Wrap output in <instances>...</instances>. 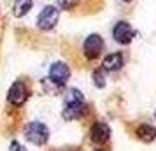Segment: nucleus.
Wrapping results in <instances>:
<instances>
[{"instance_id": "1", "label": "nucleus", "mask_w": 156, "mask_h": 151, "mask_svg": "<svg viewBox=\"0 0 156 151\" xmlns=\"http://www.w3.org/2000/svg\"><path fill=\"white\" fill-rule=\"evenodd\" d=\"M25 137L35 146H44L49 139V128L41 121H32L25 127Z\"/></svg>"}, {"instance_id": "2", "label": "nucleus", "mask_w": 156, "mask_h": 151, "mask_svg": "<svg viewBox=\"0 0 156 151\" xmlns=\"http://www.w3.org/2000/svg\"><path fill=\"white\" fill-rule=\"evenodd\" d=\"M58 18H60V11L55 5H48V7H44L41 11L39 20H37V27L41 30H44V32H48V30L56 27Z\"/></svg>"}, {"instance_id": "3", "label": "nucleus", "mask_w": 156, "mask_h": 151, "mask_svg": "<svg viewBox=\"0 0 156 151\" xmlns=\"http://www.w3.org/2000/svg\"><path fill=\"white\" fill-rule=\"evenodd\" d=\"M7 100H9V104L14 106V107H21L23 104L28 100V90H27V86H25L23 81H16L14 84L9 88Z\"/></svg>"}, {"instance_id": "4", "label": "nucleus", "mask_w": 156, "mask_h": 151, "mask_svg": "<svg viewBox=\"0 0 156 151\" xmlns=\"http://www.w3.org/2000/svg\"><path fill=\"white\" fill-rule=\"evenodd\" d=\"M83 49H84L86 58L95 60L97 56H100V53H102V49H104V39H102L100 35H97V34H91V35L84 41Z\"/></svg>"}, {"instance_id": "5", "label": "nucleus", "mask_w": 156, "mask_h": 151, "mask_svg": "<svg viewBox=\"0 0 156 151\" xmlns=\"http://www.w3.org/2000/svg\"><path fill=\"white\" fill-rule=\"evenodd\" d=\"M112 37H114V41L119 44H130L132 39L135 37V30L132 28L130 23L119 21V23H116V27L112 28Z\"/></svg>"}, {"instance_id": "6", "label": "nucleus", "mask_w": 156, "mask_h": 151, "mask_svg": "<svg viewBox=\"0 0 156 151\" xmlns=\"http://www.w3.org/2000/svg\"><path fill=\"white\" fill-rule=\"evenodd\" d=\"M69 77H70V69H69V65L67 63H63V62H56V63L51 65L49 79L53 81L55 84L62 86V84H65V83L69 81Z\"/></svg>"}, {"instance_id": "7", "label": "nucleus", "mask_w": 156, "mask_h": 151, "mask_svg": "<svg viewBox=\"0 0 156 151\" xmlns=\"http://www.w3.org/2000/svg\"><path fill=\"white\" fill-rule=\"evenodd\" d=\"M90 137H91V141L95 144H105L109 141V137H111L109 125L104 121H97L91 127V130H90Z\"/></svg>"}, {"instance_id": "8", "label": "nucleus", "mask_w": 156, "mask_h": 151, "mask_svg": "<svg viewBox=\"0 0 156 151\" xmlns=\"http://www.w3.org/2000/svg\"><path fill=\"white\" fill-rule=\"evenodd\" d=\"M84 111H86L84 100L83 102H67L62 116H63V120H67V121H72V120L81 118V116L84 114Z\"/></svg>"}, {"instance_id": "9", "label": "nucleus", "mask_w": 156, "mask_h": 151, "mask_svg": "<svg viewBox=\"0 0 156 151\" xmlns=\"http://www.w3.org/2000/svg\"><path fill=\"white\" fill-rule=\"evenodd\" d=\"M123 67V55L121 53H112V55H107L104 58V63H102V69L109 72H116Z\"/></svg>"}, {"instance_id": "10", "label": "nucleus", "mask_w": 156, "mask_h": 151, "mask_svg": "<svg viewBox=\"0 0 156 151\" xmlns=\"http://www.w3.org/2000/svg\"><path fill=\"white\" fill-rule=\"evenodd\" d=\"M137 135H139V139L144 141V142H151V141L156 139V128L151 127V125H140V127L137 128Z\"/></svg>"}, {"instance_id": "11", "label": "nucleus", "mask_w": 156, "mask_h": 151, "mask_svg": "<svg viewBox=\"0 0 156 151\" xmlns=\"http://www.w3.org/2000/svg\"><path fill=\"white\" fill-rule=\"evenodd\" d=\"M30 9H32V0H16L12 5V14L14 18H23Z\"/></svg>"}, {"instance_id": "12", "label": "nucleus", "mask_w": 156, "mask_h": 151, "mask_svg": "<svg viewBox=\"0 0 156 151\" xmlns=\"http://www.w3.org/2000/svg\"><path fill=\"white\" fill-rule=\"evenodd\" d=\"M93 83H95L97 88L105 86V74H104V69H98V70L93 72Z\"/></svg>"}, {"instance_id": "13", "label": "nucleus", "mask_w": 156, "mask_h": 151, "mask_svg": "<svg viewBox=\"0 0 156 151\" xmlns=\"http://www.w3.org/2000/svg\"><path fill=\"white\" fill-rule=\"evenodd\" d=\"M83 100H84V97H83V93H81L79 90H76V88L69 90V93H67V102H83Z\"/></svg>"}, {"instance_id": "14", "label": "nucleus", "mask_w": 156, "mask_h": 151, "mask_svg": "<svg viewBox=\"0 0 156 151\" xmlns=\"http://www.w3.org/2000/svg\"><path fill=\"white\" fill-rule=\"evenodd\" d=\"M77 2H79V0H56L58 7H60V9H65V11H69V9L76 7V5H77Z\"/></svg>"}, {"instance_id": "15", "label": "nucleus", "mask_w": 156, "mask_h": 151, "mask_svg": "<svg viewBox=\"0 0 156 151\" xmlns=\"http://www.w3.org/2000/svg\"><path fill=\"white\" fill-rule=\"evenodd\" d=\"M11 151H27V149H25L20 142H16L14 141V142H11Z\"/></svg>"}, {"instance_id": "16", "label": "nucleus", "mask_w": 156, "mask_h": 151, "mask_svg": "<svg viewBox=\"0 0 156 151\" xmlns=\"http://www.w3.org/2000/svg\"><path fill=\"white\" fill-rule=\"evenodd\" d=\"M125 2H130V0H125Z\"/></svg>"}, {"instance_id": "17", "label": "nucleus", "mask_w": 156, "mask_h": 151, "mask_svg": "<svg viewBox=\"0 0 156 151\" xmlns=\"http://www.w3.org/2000/svg\"><path fill=\"white\" fill-rule=\"evenodd\" d=\"M154 118H156V113H154Z\"/></svg>"}, {"instance_id": "18", "label": "nucleus", "mask_w": 156, "mask_h": 151, "mask_svg": "<svg viewBox=\"0 0 156 151\" xmlns=\"http://www.w3.org/2000/svg\"><path fill=\"white\" fill-rule=\"evenodd\" d=\"M97 151H100V149H97Z\"/></svg>"}]
</instances>
